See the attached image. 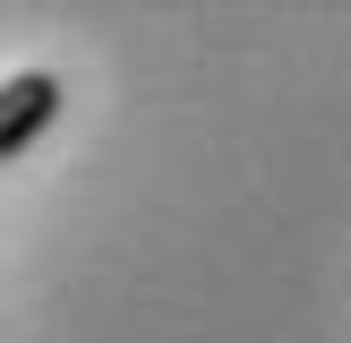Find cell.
Masks as SVG:
<instances>
[{"mask_svg":"<svg viewBox=\"0 0 351 343\" xmlns=\"http://www.w3.org/2000/svg\"><path fill=\"white\" fill-rule=\"evenodd\" d=\"M60 120V78L51 69H17L9 86H0V163H17V154H34V137Z\"/></svg>","mask_w":351,"mask_h":343,"instance_id":"cell-1","label":"cell"}]
</instances>
